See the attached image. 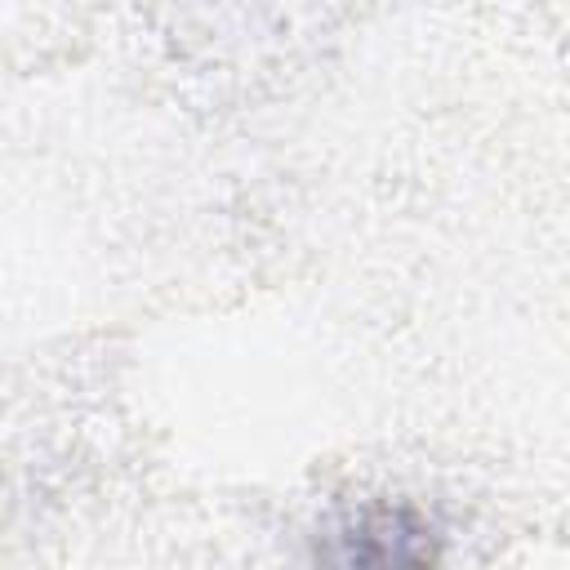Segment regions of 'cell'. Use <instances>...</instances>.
Returning a JSON list of instances; mask_svg holds the SVG:
<instances>
[{
    "mask_svg": "<svg viewBox=\"0 0 570 570\" xmlns=\"http://www.w3.org/2000/svg\"><path fill=\"white\" fill-rule=\"evenodd\" d=\"M330 570H419V534H401L396 521L361 525L343 539Z\"/></svg>",
    "mask_w": 570,
    "mask_h": 570,
    "instance_id": "1",
    "label": "cell"
}]
</instances>
